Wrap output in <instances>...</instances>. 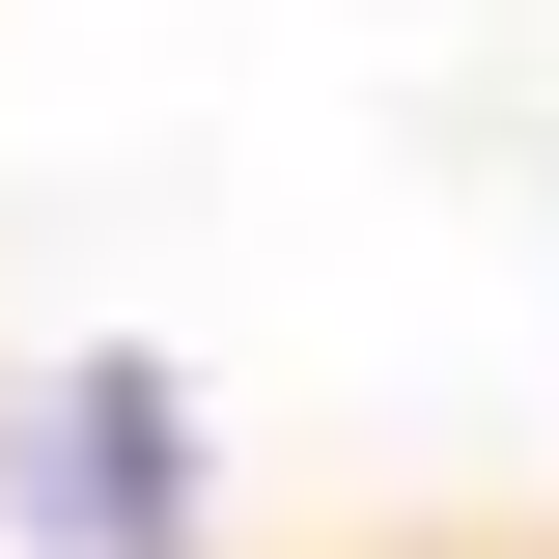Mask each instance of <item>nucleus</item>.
Here are the masks:
<instances>
[{
	"label": "nucleus",
	"mask_w": 559,
	"mask_h": 559,
	"mask_svg": "<svg viewBox=\"0 0 559 559\" xmlns=\"http://www.w3.org/2000/svg\"><path fill=\"white\" fill-rule=\"evenodd\" d=\"M0 559H559V0H0Z\"/></svg>",
	"instance_id": "nucleus-1"
}]
</instances>
